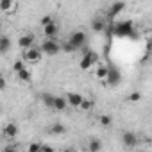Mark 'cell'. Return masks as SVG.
I'll list each match as a JSON object with an SVG mask.
<instances>
[{
    "mask_svg": "<svg viewBox=\"0 0 152 152\" xmlns=\"http://www.w3.org/2000/svg\"><path fill=\"white\" fill-rule=\"evenodd\" d=\"M41 147L43 145H39V143H31L29 145V152H38V150H41Z\"/></svg>",
    "mask_w": 152,
    "mask_h": 152,
    "instance_id": "27",
    "label": "cell"
},
{
    "mask_svg": "<svg viewBox=\"0 0 152 152\" xmlns=\"http://www.w3.org/2000/svg\"><path fill=\"white\" fill-rule=\"evenodd\" d=\"M41 56H43L41 48H36V47H31V48H25V50H22V59H23L27 64L39 63Z\"/></svg>",
    "mask_w": 152,
    "mask_h": 152,
    "instance_id": "3",
    "label": "cell"
},
{
    "mask_svg": "<svg viewBox=\"0 0 152 152\" xmlns=\"http://www.w3.org/2000/svg\"><path fill=\"white\" fill-rule=\"evenodd\" d=\"M99 124H100L102 127H109V125L113 124V118H111L109 115H100V116H99Z\"/></svg>",
    "mask_w": 152,
    "mask_h": 152,
    "instance_id": "23",
    "label": "cell"
},
{
    "mask_svg": "<svg viewBox=\"0 0 152 152\" xmlns=\"http://www.w3.org/2000/svg\"><path fill=\"white\" fill-rule=\"evenodd\" d=\"M106 20L104 18H93V22H91V29L95 31V32H104L106 31Z\"/></svg>",
    "mask_w": 152,
    "mask_h": 152,
    "instance_id": "16",
    "label": "cell"
},
{
    "mask_svg": "<svg viewBox=\"0 0 152 152\" xmlns=\"http://www.w3.org/2000/svg\"><path fill=\"white\" fill-rule=\"evenodd\" d=\"M140 99H141V93H140V91H132V93L129 95V100H131V102H138Z\"/></svg>",
    "mask_w": 152,
    "mask_h": 152,
    "instance_id": "25",
    "label": "cell"
},
{
    "mask_svg": "<svg viewBox=\"0 0 152 152\" xmlns=\"http://www.w3.org/2000/svg\"><path fill=\"white\" fill-rule=\"evenodd\" d=\"M0 90H2V91L6 90V79H2V81H0Z\"/></svg>",
    "mask_w": 152,
    "mask_h": 152,
    "instance_id": "29",
    "label": "cell"
},
{
    "mask_svg": "<svg viewBox=\"0 0 152 152\" xmlns=\"http://www.w3.org/2000/svg\"><path fill=\"white\" fill-rule=\"evenodd\" d=\"M50 22H54V18H52V16H43V18L39 20V23H41V27H45V25H48Z\"/></svg>",
    "mask_w": 152,
    "mask_h": 152,
    "instance_id": "26",
    "label": "cell"
},
{
    "mask_svg": "<svg viewBox=\"0 0 152 152\" xmlns=\"http://www.w3.org/2000/svg\"><path fill=\"white\" fill-rule=\"evenodd\" d=\"M107 73H109V66H107V64H104V63H97V68H95V75H97V79L106 81V79H107Z\"/></svg>",
    "mask_w": 152,
    "mask_h": 152,
    "instance_id": "13",
    "label": "cell"
},
{
    "mask_svg": "<svg viewBox=\"0 0 152 152\" xmlns=\"http://www.w3.org/2000/svg\"><path fill=\"white\" fill-rule=\"evenodd\" d=\"M15 7V0H0V9L4 13H9Z\"/></svg>",
    "mask_w": 152,
    "mask_h": 152,
    "instance_id": "21",
    "label": "cell"
},
{
    "mask_svg": "<svg viewBox=\"0 0 152 152\" xmlns=\"http://www.w3.org/2000/svg\"><path fill=\"white\" fill-rule=\"evenodd\" d=\"M48 132H50V134H54V136H61V134H64V132H66V127H64L63 124H59V122H57V124H52V127L48 129Z\"/></svg>",
    "mask_w": 152,
    "mask_h": 152,
    "instance_id": "18",
    "label": "cell"
},
{
    "mask_svg": "<svg viewBox=\"0 0 152 152\" xmlns=\"http://www.w3.org/2000/svg\"><path fill=\"white\" fill-rule=\"evenodd\" d=\"M68 43H72V47H73L75 50H79V48L86 47V43H88V36H86V32H83V31H75V32L70 34Z\"/></svg>",
    "mask_w": 152,
    "mask_h": 152,
    "instance_id": "4",
    "label": "cell"
},
{
    "mask_svg": "<svg viewBox=\"0 0 152 152\" xmlns=\"http://www.w3.org/2000/svg\"><path fill=\"white\" fill-rule=\"evenodd\" d=\"M113 34L118 38H134L136 36L132 22H116L113 25Z\"/></svg>",
    "mask_w": 152,
    "mask_h": 152,
    "instance_id": "1",
    "label": "cell"
},
{
    "mask_svg": "<svg viewBox=\"0 0 152 152\" xmlns=\"http://www.w3.org/2000/svg\"><path fill=\"white\" fill-rule=\"evenodd\" d=\"M100 148H102V141L97 140V138H91L90 143H88V150H90V152H99Z\"/></svg>",
    "mask_w": 152,
    "mask_h": 152,
    "instance_id": "20",
    "label": "cell"
},
{
    "mask_svg": "<svg viewBox=\"0 0 152 152\" xmlns=\"http://www.w3.org/2000/svg\"><path fill=\"white\" fill-rule=\"evenodd\" d=\"M120 81H122V73H120V70H118V68L109 66V73H107L106 83H107L109 86H118V84H120Z\"/></svg>",
    "mask_w": 152,
    "mask_h": 152,
    "instance_id": "7",
    "label": "cell"
},
{
    "mask_svg": "<svg viewBox=\"0 0 152 152\" xmlns=\"http://www.w3.org/2000/svg\"><path fill=\"white\" fill-rule=\"evenodd\" d=\"M147 48L152 52V36H150V38H148V41H147Z\"/></svg>",
    "mask_w": 152,
    "mask_h": 152,
    "instance_id": "28",
    "label": "cell"
},
{
    "mask_svg": "<svg viewBox=\"0 0 152 152\" xmlns=\"http://www.w3.org/2000/svg\"><path fill=\"white\" fill-rule=\"evenodd\" d=\"M41 150H54V147H50V145H43Z\"/></svg>",
    "mask_w": 152,
    "mask_h": 152,
    "instance_id": "30",
    "label": "cell"
},
{
    "mask_svg": "<svg viewBox=\"0 0 152 152\" xmlns=\"http://www.w3.org/2000/svg\"><path fill=\"white\" fill-rule=\"evenodd\" d=\"M91 107H93V102L88 100V99H84V100L81 102V106H79V109H83V111H90Z\"/></svg>",
    "mask_w": 152,
    "mask_h": 152,
    "instance_id": "24",
    "label": "cell"
},
{
    "mask_svg": "<svg viewBox=\"0 0 152 152\" xmlns=\"http://www.w3.org/2000/svg\"><path fill=\"white\" fill-rule=\"evenodd\" d=\"M18 47H20L22 50L34 47V34H32V32H23V34L18 38Z\"/></svg>",
    "mask_w": 152,
    "mask_h": 152,
    "instance_id": "8",
    "label": "cell"
},
{
    "mask_svg": "<svg viewBox=\"0 0 152 152\" xmlns=\"http://www.w3.org/2000/svg\"><path fill=\"white\" fill-rule=\"evenodd\" d=\"M68 99L66 97H59V95H56V100H54V111H59V113H63V111H66L68 109Z\"/></svg>",
    "mask_w": 152,
    "mask_h": 152,
    "instance_id": "12",
    "label": "cell"
},
{
    "mask_svg": "<svg viewBox=\"0 0 152 152\" xmlns=\"http://www.w3.org/2000/svg\"><path fill=\"white\" fill-rule=\"evenodd\" d=\"M27 66H29V64H27L23 59H16V61L13 63V72H15V73H18L20 70H23V68H27Z\"/></svg>",
    "mask_w": 152,
    "mask_h": 152,
    "instance_id": "22",
    "label": "cell"
},
{
    "mask_svg": "<svg viewBox=\"0 0 152 152\" xmlns=\"http://www.w3.org/2000/svg\"><path fill=\"white\" fill-rule=\"evenodd\" d=\"M16 77H18V81H20V83L27 84V83H31V81H32V72H31V70H29V66H27V68H23V70H20V72L16 73Z\"/></svg>",
    "mask_w": 152,
    "mask_h": 152,
    "instance_id": "15",
    "label": "cell"
},
{
    "mask_svg": "<svg viewBox=\"0 0 152 152\" xmlns=\"http://www.w3.org/2000/svg\"><path fill=\"white\" fill-rule=\"evenodd\" d=\"M54 100H56V95H52V93H41V102H43L45 107L54 109Z\"/></svg>",
    "mask_w": 152,
    "mask_h": 152,
    "instance_id": "17",
    "label": "cell"
},
{
    "mask_svg": "<svg viewBox=\"0 0 152 152\" xmlns=\"http://www.w3.org/2000/svg\"><path fill=\"white\" fill-rule=\"evenodd\" d=\"M124 7H125V2H115V4H111V7H109V11H107V15H109V18H115V16H118L122 11H124Z\"/></svg>",
    "mask_w": 152,
    "mask_h": 152,
    "instance_id": "14",
    "label": "cell"
},
{
    "mask_svg": "<svg viewBox=\"0 0 152 152\" xmlns=\"http://www.w3.org/2000/svg\"><path fill=\"white\" fill-rule=\"evenodd\" d=\"M11 48V39L7 36H2L0 38V54H7Z\"/></svg>",
    "mask_w": 152,
    "mask_h": 152,
    "instance_id": "19",
    "label": "cell"
},
{
    "mask_svg": "<svg viewBox=\"0 0 152 152\" xmlns=\"http://www.w3.org/2000/svg\"><path fill=\"white\" fill-rule=\"evenodd\" d=\"M122 143L129 148H134L138 145V136L131 131H125V132H122Z\"/></svg>",
    "mask_w": 152,
    "mask_h": 152,
    "instance_id": "9",
    "label": "cell"
},
{
    "mask_svg": "<svg viewBox=\"0 0 152 152\" xmlns=\"http://www.w3.org/2000/svg\"><path fill=\"white\" fill-rule=\"evenodd\" d=\"M43 29V36L45 38H56L57 34H59V23L54 20V22H50L48 25H45V27H41Z\"/></svg>",
    "mask_w": 152,
    "mask_h": 152,
    "instance_id": "10",
    "label": "cell"
},
{
    "mask_svg": "<svg viewBox=\"0 0 152 152\" xmlns=\"http://www.w3.org/2000/svg\"><path fill=\"white\" fill-rule=\"evenodd\" d=\"M39 48H41V52H43L45 56H56V54L63 52V45H61L56 38H45V39L41 41Z\"/></svg>",
    "mask_w": 152,
    "mask_h": 152,
    "instance_id": "2",
    "label": "cell"
},
{
    "mask_svg": "<svg viewBox=\"0 0 152 152\" xmlns=\"http://www.w3.org/2000/svg\"><path fill=\"white\" fill-rule=\"evenodd\" d=\"M2 136H4L6 140H15V138L18 136V125H16L15 122H7V124L4 125V129H2Z\"/></svg>",
    "mask_w": 152,
    "mask_h": 152,
    "instance_id": "6",
    "label": "cell"
},
{
    "mask_svg": "<svg viewBox=\"0 0 152 152\" xmlns=\"http://www.w3.org/2000/svg\"><path fill=\"white\" fill-rule=\"evenodd\" d=\"M97 63H99V56H97L93 50H86L84 56H83V59H81V64H79V66H81L83 70H90V68H91L93 64H97Z\"/></svg>",
    "mask_w": 152,
    "mask_h": 152,
    "instance_id": "5",
    "label": "cell"
},
{
    "mask_svg": "<svg viewBox=\"0 0 152 152\" xmlns=\"http://www.w3.org/2000/svg\"><path fill=\"white\" fill-rule=\"evenodd\" d=\"M66 99H68V104H70L72 107H77V109H79L81 102L84 100V97H83L81 93H77V91H72V93H66Z\"/></svg>",
    "mask_w": 152,
    "mask_h": 152,
    "instance_id": "11",
    "label": "cell"
}]
</instances>
